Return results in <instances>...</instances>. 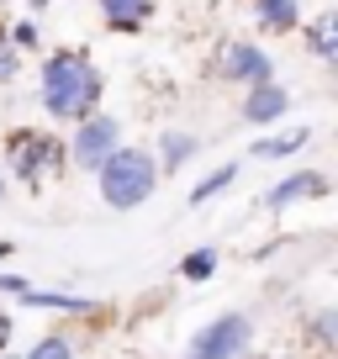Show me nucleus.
<instances>
[{"label":"nucleus","mask_w":338,"mask_h":359,"mask_svg":"<svg viewBox=\"0 0 338 359\" xmlns=\"http://www.w3.org/2000/svg\"><path fill=\"white\" fill-rule=\"evenodd\" d=\"M37 95H43L48 116H64V122H85L101 106V74H95L90 53L85 48H64V53L43 58V79H37Z\"/></svg>","instance_id":"nucleus-1"},{"label":"nucleus","mask_w":338,"mask_h":359,"mask_svg":"<svg viewBox=\"0 0 338 359\" xmlns=\"http://www.w3.org/2000/svg\"><path fill=\"white\" fill-rule=\"evenodd\" d=\"M95 175H101V201L111 206V212L143 206L148 196H154V185H158V169H154V158H148L143 148H111Z\"/></svg>","instance_id":"nucleus-2"},{"label":"nucleus","mask_w":338,"mask_h":359,"mask_svg":"<svg viewBox=\"0 0 338 359\" xmlns=\"http://www.w3.org/2000/svg\"><path fill=\"white\" fill-rule=\"evenodd\" d=\"M248 338H254L248 317H243V312H227V317L206 323L201 333L191 338V354H185V359H238V354L248 348Z\"/></svg>","instance_id":"nucleus-3"},{"label":"nucleus","mask_w":338,"mask_h":359,"mask_svg":"<svg viewBox=\"0 0 338 359\" xmlns=\"http://www.w3.org/2000/svg\"><path fill=\"white\" fill-rule=\"evenodd\" d=\"M111 148H122V127L111 116H85L79 122V133H74V164L79 169H101Z\"/></svg>","instance_id":"nucleus-4"},{"label":"nucleus","mask_w":338,"mask_h":359,"mask_svg":"<svg viewBox=\"0 0 338 359\" xmlns=\"http://www.w3.org/2000/svg\"><path fill=\"white\" fill-rule=\"evenodd\" d=\"M58 164V143L48 133H16L11 137V169L27 180V185H37V175L43 169Z\"/></svg>","instance_id":"nucleus-5"},{"label":"nucleus","mask_w":338,"mask_h":359,"mask_svg":"<svg viewBox=\"0 0 338 359\" xmlns=\"http://www.w3.org/2000/svg\"><path fill=\"white\" fill-rule=\"evenodd\" d=\"M222 74L243 79V85H264L270 79V53L254 48V43H227L222 48Z\"/></svg>","instance_id":"nucleus-6"},{"label":"nucleus","mask_w":338,"mask_h":359,"mask_svg":"<svg viewBox=\"0 0 338 359\" xmlns=\"http://www.w3.org/2000/svg\"><path fill=\"white\" fill-rule=\"evenodd\" d=\"M285 106H291V90L275 85V79H264V85H248V95H243V116H248L254 127H264V122H275V116H285Z\"/></svg>","instance_id":"nucleus-7"},{"label":"nucleus","mask_w":338,"mask_h":359,"mask_svg":"<svg viewBox=\"0 0 338 359\" xmlns=\"http://www.w3.org/2000/svg\"><path fill=\"white\" fill-rule=\"evenodd\" d=\"M101 16L111 32H137L154 16V0H101Z\"/></svg>","instance_id":"nucleus-8"},{"label":"nucleus","mask_w":338,"mask_h":359,"mask_svg":"<svg viewBox=\"0 0 338 359\" xmlns=\"http://www.w3.org/2000/svg\"><path fill=\"white\" fill-rule=\"evenodd\" d=\"M254 16H259L264 32H296L302 27V0H254Z\"/></svg>","instance_id":"nucleus-9"},{"label":"nucleus","mask_w":338,"mask_h":359,"mask_svg":"<svg viewBox=\"0 0 338 359\" xmlns=\"http://www.w3.org/2000/svg\"><path fill=\"white\" fill-rule=\"evenodd\" d=\"M323 191H327L323 175H291L270 191V206H291V201H302V196H323Z\"/></svg>","instance_id":"nucleus-10"},{"label":"nucleus","mask_w":338,"mask_h":359,"mask_svg":"<svg viewBox=\"0 0 338 359\" xmlns=\"http://www.w3.org/2000/svg\"><path fill=\"white\" fill-rule=\"evenodd\" d=\"M27 306H48V312H95V302H85V296H64V291H32L27 285L22 291Z\"/></svg>","instance_id":"nucleus-11"},{"label":"nucleus","mask_w":338,"mask_h":359,"mask_svg":"<svg viewBox=\"0 0 338 359\" xmlns=\"http://www.w3.org/2000/svg\"><path fill=\"white\" fill-rule=\"evenodd\" d=\"M191 154H196V137H185V133H164V143H158V158H164V169H180Z\"/></svg>","instance_id":"nucleus-12"},{"label":"nucleus","mask_w":338,"mask_h":359,"mask_svg":"<svg viewBox=\"0 0 338 359\" xmlns=\"http://www.w3.org/2000/svg\"><path fill=\"white\" fill-rule=\"evenodd\" d=\"M306 127H296V133H285V137H270V143H254V154L259 158H280V154H296V148H306Z\"/></svg>","instance_id":"nucleus-13"},{"label":"nucleus","mask_w":338,"mask_h":359,"mask_svg":"<svg viewBox=\"0 0 338 359\" xmlns=\"http://www.w3.org/2000/svg\"><path fill=\"white\" fill-rule=\"evenodd\" d=\"M233 180H238V164L217 169V175H206L201 185H196V191H191V201H196V206H201V201H212V196H217V191H227V185H233Z\"/></svg>","instance_id":"nucleus-14"},{"label":"nucleus","mask_w":338,"mask_h":359,"mask_svg":"<svg viewBox=\"0 0 338 359\" xmlns=\"http://www.w3.org/2000/svg\"><path fill=\"white\" fill-rule=\"evenodd\" d=\"M27 359H74V348H69L64 333H48V338H37V344L27 348Z\"/></svg>","instance_id":"nucleus-15"},{"label":"nucleus","mask_w":338,"mask_h":359,"mask_svg":"<svg viewBox=\"0 0 338 359\" xmlns=\"http://www.w3.org/2000/svg\"><path fill=\"white\" fill-rule=\"evenodd\" d=\"M333 32H338V22H333V11H323V22L312 27V53L317 58H333L338 53V43H333Z\"/></svg>","instance_id":"nucleus-16"},{"label":"nucleus","mask_w":338,"mask_h":359,"mask_svg":"<svg viewBox=\"0 0 338 359\" xmlns=\"http://www.w3.org/2000/svg\"><path fill=\"white\" fill-rule=\"evenodd\" d=\"M180 275H185V280H212V275H217V254H212V248H196V254L180 264Z\"/></svg>","instance_id":"nucleus-17"},{"label":"nucleus","mask_w":338,"mask_h":359,"mask_svg":"<svg viewBox=\"0 0 338 359\" xmlns=\"http://www.w3.org/2000/svg\"><path fill=\"white\" fill-rule=\"evenodd\" d=\"M11 74H16V53L6 43V27H0V79H11Z\"/></svg>","instance_id":"nucleus-18"},{"label":"nucleus","mask_w":338,"mask_h":359,"mask_svg":"<svg viewBox=\"0 0 338 359\" xmlns=\"http://www.w3.org/2000/svg\"><path fill=\"white\" fill-rule=\"evenodd\" d=\"M312 333H317V344H333V333H338V317H333V312H323Z\"/></svg>","instance_id":"nucleus-19"},{"label":"nucleus","mask_w":338,"mask_h":359,"mask_svg":"<svg viewBox=\"0 0 338 359\" xmlns=\"http://www.w3.org/2000/svg\"><path fill=\"white\" fill-rule=\"evenodd\" d=\"M11 37H16V48H37V27H32V22H16Z\"/></svg>","instance_id":"nucleus-20"},{"label":"nucleus","mask_w":338,"mask_h":359,"mask_svg":"<svg viewBox=\"0 0 338 359\" xmlns=\"http://www.w3.org/2000/svg\"><path fill=\"white\" fill-rule=\"evenodd\" d=\"M0 291H6V296H22L27 280H22V275H0Z\"/></svg>","instance_id":"nucleus-21"},{"label":"nucleus","mask_w":338,"mask_h":359,"mask_svg":"<svg viewBox=\"0 0 338 359\" xmlns=\"http://www.w3.org/2000/svg\"><path fill=\"white\" fill-rule=\"evenodd\" d=\"M6 338H11V317L0 312V348H6Z\"/></svg>","instance_id":"nucleus-22"},{"label":"nucleus","mask_w":338,"mask_h":359,"mask_svg":"<svg viewBox=\"0 0 338 359\" xmlns=\"http://www.w3.org/2000/svg\"><path fill=\"white\" fill-rule=\"evenodd\" d=\"M6 254H11V243H0V259H6Z\"/></svg>","instance_id":"nucleus-23"},{"label":"nucleus","mask_w":338,"mask_h":359,"mask_svg":"<svg viewBox=\"0 0 338 359\" xmlns=\"http://www.w3.org/2000/svg\"><path fill=\"white\" fill-rule=\"evenodd\" d=\"M0 196H6V175H0Z\"/></svg>","instance_id":"nucleus-24"}]
</instances>
